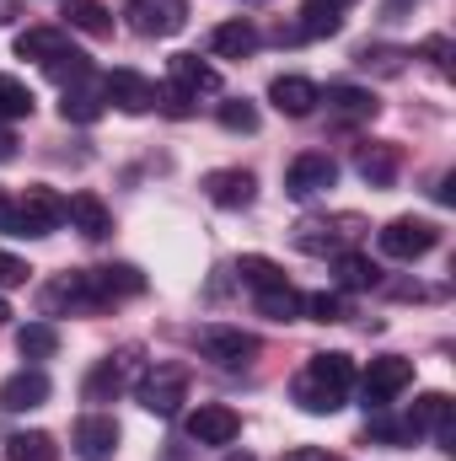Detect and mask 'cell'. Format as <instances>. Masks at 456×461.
Listing matches in <instances>:
<instances>
[{
    "mask_svg": "<svg viewBox=\"0 0 456 461\" xmlns=\"http://www.w3.org/2000/svg\"><path fill=\"white\" fill-rule=\"evenodd\" d=\"M354 386V359L349 354H312V365L296 375L290 397L306 408V413H339L343 397Z\"/></svg>",
    "mask_w": 456,
    "mask_h": 461,
    "instance_id": "6da1fadb",
    "label": "cell"
},
{
    "mask_svg": "<svg viewBox=\"0 0 456 461\" xmlns=\"http://www.w3.org/2000/svg\"><path fill=\"white\" fill-rule=\"evenodd\" d=\"M145 375V348L140 344H123L118 354H108L92 375H87V386H81V397L87 402H114L123 392H134V381Z\"/></svg>",
    "mask_w": 456,
    "mask_h": 461,
    "instance_id": "7a4b0ae2",
    "label": "cell"
},
{
    "mask_svg": "<svg viewBox=\"0 0 456 461\" xmlns=\"http://www.w3.org/2000/svg\"><path fill=\"white\" fill-rule=\"evenodd\" d=\"M134 397H140L145 413L172 419V413L188 402V365H150V370L134 381Z\"/></svg>",
    "mask_w": 456,
    "mask_h": 461,
    "instance_id": "3957f363",
    "label": "cell"
},
{
    "mask_svg": "<svg viewBox=\"0 0 456 461\" xmlns=\"http://www.w3.org/2000/svg\"><path fill=\"white\" fill-rule=\"evenodd\" d=\"M360 230H365L360 215H312L296 226V247L312 258H339L349 252V241H360Z\"/></svg>",
    "mask_w": 456,
    "mask_h": 461,
    "instance_id": "277c9868",
    "label": "cell"
},
{
    "mask_svg": "<svg viewBox=\"0 0 456 461\" xmlns=\"http://www.w3.org/2000/svg\"><path fill=\"white\" fill-rule=\"evenodd\" d=\"M38 306H43V317H59V312H97V306H108V301H103L92 268H70V274H59V279L38 295Z\"/></svg>",
    "mask_w": 456,
    "mask_h": 461,
    "instance_id": "5b68a950",
    "label": "cell"
},
{
    "mask_svg": "<svg viewBox=\"0 0 456 461\" xmlns=\"http://www.w3.org/2000/svg\"><path fill=\"white\" fill-rule=\"evenodd\" d=\"M376 241H381V252H387V258H397V263H414V258H424V252H435V241H441V230L430 226V221H414V215H397V221H387V226L376 230Z\"/></svg>",
    "mask_w": 456,
    "mask_h": 461,
    "instance_id": "8992f818",
    "label": "cell"
},
{
    "mask_svg": "<svg viewBox=\"0 0 456 461\" xmlns=\"http://www.w3.org/2000/svg\"><path fill=\"white\" fill-rule=\"evenodd\" d=\"M408 381H414V359L381 354V359H370V370H365V381H360V397H365V408L376 413V408H387Z\"/></svg>",
    "mask_w": 456,
    "mask_h": 461,
    "instance_id": "52a82bcc",
    "label": "cell"
},
{
    "mask_svg": "<svg viewBox=\"0 0 456 461\" xmlns=\"http://www.w3.org/2000/svg\"><path fill=\"white\" fill-rule=\"evenodd\" d=\"M123 16L140 38H172L188 22V0H129Z\"/></svg>",
    "mask_w": 456,
    "mask_h": 461,
    "instance_id": "ba28073f",
    "label": "cell"
},
{
    "mask_svg": "<svg viewBox=\"0 0 456 461\" xmlns=\"http://www.w3.org/2000/svg\"><path fill=\"white\" fill-rule=\"evenodd\" d=\"M333 183H339V161L323 156V150L296 156L290 172H285V194H290V199H317V194H328Z\"/></svg>",
    "mask_w": 456,
    "mask_h": 461,
    "instance_id": "9c48e42d",
    "label": "cell"
},
{
    "mask_svg": "<svg viewBox=\"0 0 456 461\" xmlns=\"http://www.w3.org/2000/svg\"><path fill=\"white\" fill-rule=\"evenodd\" d=\"M199 354L215 359L221 370H242V365L258 359V339L242 333V328H205V333H199Z\"/></svg>",
    "mask_w": 456,
    "mask_h": 461,
    "instance_id": "30bf717a",
    "label": "cell"
},
{
    "mask_svg": "<svg viewBox=\"0 0 456 461\" xmlns=\"http://www.w3.org/2000/svg\"><path fill=\"white\" fill-rule=\"evenodd\" d=\"M103 103H114L118 113H150L156 108V86L140 70H108L103 76Z\"/></svg>",
    "mask_w": 456,
    "mask_h": 461,
    "instance_id": "8fae6325",
    "label": "cell"
},
{
    "mask_svg": "<svg viewBox=\"0 0 456 461\" xmlns=\"http://www.w3.org/2000/svg\"><path fill=\"white\" fill-rule=\"evenodd\" d=\"M236 435H242V419L231 413L226 402H199L188 413V440L194 446H231Z\"/></svg>",
    "mask_w": 456,
    "mask_h": 461,
    "instance_id": "7c38bea8",
    "label": "cell"
},
{
    "mask_svg": "<svg viewBox=\"0 0 456 461\" xmlns=\"http://www.w3.org/2000/svg\"><path fill=\"white\" fill-rule=\"evenodd\" d=\"M49 392H54V381H49L38 365H27V370H16V375L0 386V408H5V413H32V408L49 402Z\"/></svg>",
    "mask_w": 456,
    "mask_h": 461,
    "instance_id": "4fadbf2b",
    "label": "cell"
},
{
    "mask_svg": "<svg viewBox=\"0 0 456 461\" xmlns=\"http://www.w3.org/2000/svg\"><path fill=\"white\" fill-rule=\"evenodd\" d=\"M70 446H76V456H81V461H114V451H118V424L108 419V413H87V419L76 424Z\"/></svg>",
    "mask_w": 456,
    "mask_h": 461,
    "instance_id": "5bb4252c",
    "label": "cell"
},
{
    "mask_svg": "<svg viewBox=\"0 0 456 461\" xmlns=\"http://www.w3.org/2000/svg\"><path fill=\"white\" fill-rule=\"evenodd\" d=\"M16 210H22L27 236H49V230L65 226V199H59L54 188H27V194L16 199Z\"/></svg>",
    "mask_w": 456,
    "mask_h": 461,
    "instance_id": "9a60e30c",
    "label": "cell"
},
{
    "mask_svg": "<svg viewBox=\"0 0 456 461\" xmlns=\"http://www.w3.org/2000/svg\"><path fill=\"white\" fill-rule=\"evenodd\" d=\"M205 194H210V204H221V210H247L252 194H258V177H252L247 167H221V172L205 177Z\"/></svg>",
    "mask_w": 456,
    "mask_h": 461,
    "instance_id": "2e32d148",
    "label": "cell"
},
{
    "mask_svg": "<svg viewBox=\"0 0 456 461\" xmlns=\"http://www.w3.org/2000/svg\"><path fill=\"white\" fill-rule=\"evenodd\" d=\"M317 81H306V76H274L269 81V103L279 108L285 118H306L312 108H317Z\"/></svg>",
    "mask_w": 456,
    "mask_h": 461,
    "instance_id": "e0dca14e",
    "label": "cell"
},
{
    "mask_svg": "<svg viewBox=\"0 0 456 461\" xmlns=\"http://www.w3.org/2000/svg\"><path fill=\"white\" fill-rule=\"evenodd\" d=\"M167 76H172V86L188 92V97H199V92H221V70L205 65L199 54H172V59H167Z\"/></svg>",
    "mask_w": 456,
    "mask_h": 461,
    "instance_id": "ac0fdd59",
    "label": "cell"
},
{
    "mask_svg": "<svg viewBox=\"0 0 456 461\" xmlns=\"http://www.w3.org/2000/svg\"><path fill=\"white\" fill-rule=\"evenodd\" d=\"M65 221L81 230L87 241H103V236L114 230V215H108V204H103L97 194H70V204H65Z\"/></svg>",
    "mask_w": 456,
    "mask_h": 461,
    "instance_id": "d6986e66",
    "label": "cell"
},
{
    "mask_svg": "<svg viewBox=\"0 0 456 461\" xmlns=\"http://www.w3.org/2000/svg\"><path fill=\"white\" fill-rule=\"evenodd\" d=\"M65 49H70V32H65V27H27V32H16V59L49 65V59L65 54Z\"/></svg>",
    "mask_w": 456,
    "mask_h": 461,
    "instance_id": "ffe728a7",
    "label": "cell"
},
{
    "mask_svg": "<svg viewBox=\"0 0 456 461\" xmlns=\"http://www.w3.org/2000/svg\"><path fill=\"white\" fill-rule=\"evenodd\" d=\"M317 103H328V113L343 118V123H365V118H376V97H370L365 86H328V97H317Z\"/></svg>",
    "mask_w": 456,
    "mask_h": 461,
    "instance_id": "44dd1931",
    "label": "cell"
},
{
    "mask_svg": "<svg viewBox=\"0 0 456 461\" xmlns=\"http://www.w3.org/2000/svg\"><path fill=\"white\" fill-rule=\"evenodd\" d=\"M92 279H97V290H103V301H108V306L123 301V295H140V290H145V274H140V268H129V263L92 268Z\"/></svg>",
    "mask_w": 456,
    "mask_h": 461,
    "instance_id": "7402d4cb",
    "label": "cell"
},
{
    "mask_svg": "<svg viewBox=\"0 0 456 461\" xmlns=\"http://www.w3.org/2000/svg\"><path fill=\"white\" fill-rule=\"evenodd\" d=\"M354 167H360V177H365L370 188H392V177H397V150H392V145H365Z\"/></svg>",
    "mask_w": 456,
    "mask_h": 461,
    "instance_id": "603a6c76",
    "label": "cell"
},
{
    "mask_svg": "<svg viewBox=\"0 0 456 461\" xmlns=\"http://www.w3.org/2000/svg\"><path fill=\"white\" fill-rule=\"evenodd\" d=\"M5 461H59V446L43 429H22V435L5 440Z\"/></svg>",
    "mask_w": 456,
    "mask_h": 461,
    "instance_id": "cb8c5ba5",
    "label": "cell"
},
{
    "mask_svg": "<svg viewBox=\"0 0 456 461\" xmlns=\"http://www.w3.org/2000/svg\"><path fill=\"white\" fill-rule=\"evenodd\" d=\"M236 274H242V285H252L258 295H263V290H279V285H290V279H285V268H279L274 258H263V252H247V258L236 263Z\"/></svg>",
    "mask_w": 456,
    "mask_h": 461,
    "instance_id": "d4e9b609",
    "label": "cell"
},
{
    "mask_svg": "<svg viewBox=\"0 0 456 461\" xmlns=\"http://www.w3.org/2000/svg\"><path fill=\"white\" fill-rule=\"evenodd\" d=\"M65 16H70L76 32H92V38H108V32H114V11H108L103 0H70Z\"/></svg>",
    "mask_w": 456,
    "mask_h": 461,
    "instance_id": "484cf974",
    "label": "cell"
},
{
    "mask_svg": "<svg viewBox=\"0 0 456 461\" xmlns=\"http://www.w3.org/2000/svg\"><path fill=\"white\" fill-rule=\"evenodd\" d=\"M215 54L221 59H247L252 49H258V27L252 22H226V27H215Z\"/></svg>",
    "mask_w": 456,
    "mask_h": 461,
    "instance_id": "4316f807",
    "label": "cell"
},
{
    "mask_svg": "<svg viewBox=\"0 0 456 461\" xmlns=\"http://www.w3.org/2000/svg\"><path fill=\"white\" fill-rule=\"evenodd\" d=\"M16 348H22V359H54L59 354V328L54 322H27L16 333Z\"/></svg>",
    "mask_w": 456,
    "mask_h": 461,
    "instance_id": "83f0119b",
    "label": "cell"
},
{
    "mask_svg": "<svg viewBox=\"0 0 456 461\" xmlns=\"http://www.w3.org/2000/svg\"><path fill=\"white\" fill-rule=\"evenodd\" d=\"M339 27H343L339 5H328V0H306V11H301V38H333Z\"/></svg>",
    "mask_w": 456,
    "mask_h": 461,
    "instance_id": "f1b7e54d",
    "label": "cell"
},
{
    "mask_svg": "<svg viewBox=\"0 0 456 461\" xmlns=\"http://www.w3.org/2000/svg\"><path fill=\"white\" fill-rule=\"evenodd\" d=\"M333 268H339L343 290H370V285L381 279V268H376L370 258H360V252H339V258H333Z\"/></svg>",
    "mask_w": 456,
    "mask_h": 461,
    "instance_id": "f546056e",
    "label": "cell"
},
{
    "mask_svg": "<svg viewBox=\"0 0 456 461\" xmlns=\"http://www.w3.org/2000/svg\"><path fill=\"white\" fill-rule=\"evenodd\" d=\"M59 118H65V123H97V118H103V97L87 92V86H70L65 103H59Z\"/></svg>",
    "mask_w": 456,
    "mask_h": 461,
    "instance_id": "4dcf8cb0",
    "label": "cell"
},
{
    "mask_svg": "<svg viewBox=\"0 0 456 461\" xmlns=\"http://www.w3.org/2000/svg\"><path fill=\"white\" fill-rule=\"evenodd\" d=\"M258 312H263L269 322H296V317H301V295H296L290 285H279V290H263V295H258Z\"/></svg>",
    "mask_w": 456,
    "mask_h": 461,
    "instance_id": "1f68e13d",
    "label": "cell"
},
{
    "mask_svg": "<svg viewBox=\"0 0 456 461\" xmlns=\"http://www.w3.org/2000/svg\"><path fill=\"white\" fill-rule=\"evenodd\" d=\"M5 118H32V92L16 76H0V123Z\"/></svg>",
    "mask_w": 456,
    "mask_h": 461,
    "instance_id": "d6a6232c",
    "label": "cell"
},
{
    "mask_svg": "<svg viewBox=\"0 0 456 461\" xmlns=\"http://www.w3.org/2000/svg\"><path fill=\"white\" fill-rule=\"evenodd\" d=\"M301 312H306L312 322H343V317H349V306H343L339 290H317V295H301Z\"/></svg>",
    "mask_w": 456,
    "mask_h": 461,
    "instance_id": "836d02e7",
    "label": "cell"
},
{
    "mask_svg": "<svg viewBox=\"0 0 456 461\" xmlns=\"http://www.w3.org/2000/svg\"><path fill=\"white\" fill-rule=\"evenodd\" d=\"M43 70H49L54 81H70V86H81V81L92 76V65H87V54H81V49H65V54H54Z\"/></svg>",
    "mask_w": 456,
    "mask_h": 461,
    "instance_id": "e575fe53",
    "label": "cell"
},
{
    "mask_svg": "<svg viewBox=\"0 0 456 461\" xmlns=\"http://www.w3.org/2000/svg\"><path fill=\"white\" fill-rule=\"evenodd\" d=\"M370 435H376V440H387V446H414V440H419V429H414V424L387 419V408H376V413H370Z\"/></svg>",
    "mask_w": 456,
    "mask_h": 461,
    "instance_id": "d590c367",
    "label": "cell"
},
{
    "mask_svg": "<svg viewBox=\"0 0 456 461\" xmlns=\"http://www.w3.org/2000/svg\"><path fill=\"white\" fill-rule=\"evenodd\" d=\"M215 118H221V129H231V134H252V129H258V108H252V103H242V97L221 103Z\"/></svg>",
    "mask_w": 456,
    "mask_h": 461,
    "instance_id": "8d00e7d4",
    "label": "cell"
},
{
    "mask_svg": "<svg viewBox=\"0 0 456 461\" xmlns=\"http://www.w3.org/2000/svg\"><path fill=\"white\" fill-rule=\"evenodd\" d=\"M156 108H161L167 118H188L194 113V97L178 92V86H156Z\"/></svg>",
    "mask_w": 456,
    "mask_h": 461,
    "instance_id": "74e56055",
    "label": "cell"
},
{
    "mask_svg": "<svg viewBox=\"0 0 456 461\" xmlns=\"http://www.w3.org/2000/svg\"><path fill=\"white\" fill-rule=\"evenodd\" d=\"M16 285H27V263L11 258V252H0V290H16Z\"/></svg>",
    "mask_w": 456,
    "mask_h": 461,
    "instance_id": "f35d334b",
    "label": "cell"
},
{
    "mask_svg": "<svg viewBox=\"0 0 456 461\" xmlns=\"http://www.w3.org/2000/svg\"><path fill=\"white\" fill-rule=\"evenodd\" d=\"M0 230H5V236H27V226H22V210H16V199H5V194H0Z\"/></svg>",
    "mask_w": 456,
    "mask_h": 461,
    "instance_id": "ab89813d",
    "label": "cell"
},
{
    "mask_svg": "<svg viewBox=\"0 0 456 461\" xmlns=\"http://www.w3.org/2000/svg\"><path fill=\"white\" fill-rule=\"evenodd\" d=\"M279 461H339L333 451H317V446H296V451H285Z\"/></svg>",
    "mask_w": 456,
    "mask_h": 461,
    "instance_id": "60d3db41",
    "label": "cell"
},
{
    "mask_svg": "<svg viewBox=\"0 0 456 461\" xmlns=\"http://www.w3.org/2000/svg\"><path fill=\"white\" fill-rule=\"evenodd\" d=\"M424 54H430L441 70H451V59H446V54H451V43H446V38H424Z\"/></svg>",
    "mask_w": 456,
    "mask_h": 461,
    "instance_id": "b9f144b4",
    "label": "cell"
},
{
    "mask_svg": "<svg viewBox=\"0 0 456 461\" xmlns=\"http://www.w3.org/2000/svg\"><path fill=\"white\" fill-rule=\"evenodd\" d=\"M11 156H16V134L0 123V161H11Z\"/></svg>",
    "mask_w": 456,
    "mask_h": 461,
    "instance_id": "7bdbcfd3",
    "label": "cell"
},
{
    "mask_svg": "<svg viewBox=\"0 0 456 461\" xmlns=\"http://www.w3.org/2000/svg\"><path fill=\"white\" fill-rule=\"evenodd\" d=\"M5 317H11V306H5V301H0V328H5Z\"/></svg>",
    "mask_w": 456,
    "mask_h": 461,
    "instance_id": "ee69618b",
    "label": "cell"
},
{
    "mask_svg": "<svg viewBox=\"0 0 456 461\" xmlns=\"http://www.w3.org/2000/svg\"><path fill=\"white\" fill-rule=\"evenodd\" d=\"M226 461H258V456H247V451H242V456H226Z\"/></svg>",
    "mask_w": 456,
    "mask_h": 461,
    "instance_id": "f6af8a7d",
    "label": "cell"
}]
</instances>
